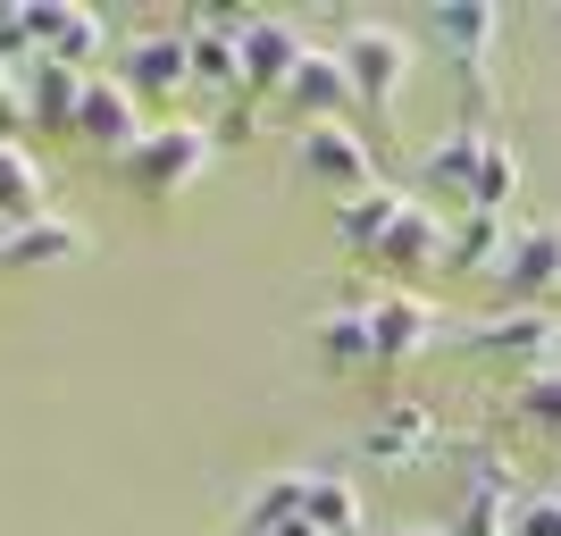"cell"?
Masks as SVG:
<instances>
[{"label":"cell","mask_w":561,"mask_h":536,"mask_svg":"<svg viewBox=\"0 0 561 536\" xmlns=\"http://www.w3.org/2000/svg\"><path fill=\"white\" fill-rule=\"evenodd\" d=\"M210 160H218V135L202 117H160V126H142V142L117 168H126V185H135L142 202H168V193H185Z\"/></svg>","instance_id":"cell-1"},{"label":"cell","mask_w":561,"mask_h":536,"mask_svg":"<svg viewBox=\"0 0 561 536\" xmlns=\"http://www.w3.org/2000/svg\"><path fill=\"white\" fill-rule=\"evenodd\" d=\"M335 50H344L352 101H360L369 117H394L402 84H411V34H402V25H352Z\"/></svg>","instance_id":"cell-2"},{"label":"cell","mask_w":561,"mask_h":536,"mask_svg":"<svg viewBox=\"0 0 561 536\" xmlns=\"http://www.w3.org/2000/svg\"><path fill=\"white\" fill-rule=\"evenodd\" d=\"M294 168H302L310 185H328L335 202H352V193L377 185V151L369 135L352 126V117H328V126H294Z\"/></svg>","instance_id":"cell-3"},{"label":"cell","mask_w":561,"mask_h":536,"mask_svg":"<svg viewBox=\"0 0 561 536\" xmlns=\"http://www.w3.org/2000/svg\"><path fill=\"white\" fill-rule=\"evenodd\" d=\"M494 277H503V310H545L561 294V227L553 218H519Z\"/></svg>","instance_id":"cell-4"},{"label":"cell","mask_w":561,"mask_h":536,"mask_svg":"<svg viewBox=\"0 0 561 536\" xmlns=\"http://www.w3.org/2000/svg\"><path fill=\"white\" fill-rule=\"evenodd\" d=\"M461 344L478 361H503V369H553V344H561V319L553 310H494V319L461 327Z\"/></svg>","instance_id":"cell-5"},{"label":"cell","mask_w":561,"mask_h":536,"mask_svg":"<svg viewBox=\"0 0 561 536\" xmlns=\"http://www.w3.org/2000/svg\"><path fill=\"white\" fill-rule=\"evenodd\" d=\"M436 335H445V319H436V303H427L420 285H386V294L369 303V352H377V369L420 361Z\"/></svg>","instance_id":"cell-6"},{"label":"cell","mask_w":561,"mask_h":536,"mask_svg":"<svg viewBox=\"0 0 561 536\" xmlns=\"http://www.w3.org/2000/svg\"><path fill=\"white\" fill-rule=\"evenodd\" d=\"M117 84L135 101H168L193 84V50H185V18L176 25H142L135 43H126V59H117Z\"/></svg>","instance_id":"cell-7"},{"label":"cell","mask_w":561,"mask_h":536,"mask_svg":"<svg viewBox=\"0 0 561 536\" xmlns=\"http://www.w3.org/2000/svg\"><path fill=\"white\" fill-rule=\"evenodd\" d=\"M25 25H34V59H59V68H76V76H101V43H110L101 9H76V0H34V9H25Z\"/></svg>","instance_id":"cell-8"},{"label":"cell","mask_w":561,"mask_h":536,"mask_svg":"<svg viewBox=\"0 0 561 536\" xmlns=\"http://www.w3.org/2000/svg\"><path fill=\"white\" fill-rule=\"evenodd\" d=\"M285 110L302 117V126H328V117H352V110H360V101H352V76H344V50L302 43L294 76H285Z\"/></svg>","instance_id":"cell-9"},{"label":"cell","mask_w":561,"mask_h":536,"mask_svg":"<svg viewBox=\"0 0 561 536\" xmlns=\"http://www.w3.org/2000/svg\"><path fill=\"white\" fill-rule=\"evenodd\" d=\"M76 142H93L110 160H126L142 142V101L117 84V76H84V101H76Z\"/></svg>","instance_id":"cell-10"},{"label":"cell","mask_w":561,"mask_h":536,"mask_svg":"<svg viewBox=\"0 0 561 536\" xmlns=\"http://www.w3.org/2000/svg\"><path fill=\"white\" fill-rule=\"evenodd\" d=\"M494 34H503V9H486V0H453V9H436V43L461 59L469 76V126H478V101H486V50Z\"/></svg>","instance_id":"cell-11"},{"label":"cell","mask_w":561,"mask_h":536,"mask_svg":"<svg viewBox=\"0 0 561 536\" xmlns=\"http://www.w3.org/2000/svg\"><path fill=\"white\" fill-rule=\"evenodd\" d=\"M478 151H486V126H445V135L420 151V185L436 193V202H453V218L469 210V193H478Z\"/></svg>","instance_id":"cell-12"},{"label":"cell","mask_w":561,"mask_h":536,"mask_svg":"<svg viewBox=\"0 0 561 536\" xmlns=\"http://www.w3.org/2000/svg\"><path fill=\"white\" fill-rule=\"evenodd\" d=\"M294 59H302V25L294 18H243V93L252 101L285 93Z\"/></svg>","instance_id":"cell-13"},{"label":"cell","mask_w":561,"mask_h":536,"mask_svg":"<svg viewBox=\"0 0 561 536\" xmlns=\"http://www.w3.org/2000/svg\"><path fill=\"white\" fill-rule=\"evenodd\" d=\"M377 269H386V277H420V269H436V260H445V210H420V202H411V210L394 218V227H386V243H377Z\"/></svg>","instance_id":"cell-14"},{"label":"cell","mask_w":561,"mask_h":536,"mask_svg":"<svg viewBox=\"0 0 561 536\" xmlns=\"http://www.w3.org/2000/svg\"><path fill=\"white\" fill-rule=\"evenodd\" d=\"M59 260H84V227L59 210L9 227V252H0V277H25V269H59Z\"/></svg>","instance_id":"cell-15"},{"label":"cell","mask_w":561,"mask_h":536,"mask_svg":"<svg viewBox=\"0 0 561 536\" xmlns=\"http://www.w3.org/2000/svg\"><path fill=\"white\" fill-rule=\"evenodd\" d=\"M76 101H84V76L76 68H59V59H34V68H25V117H34V135L76 142Z\"/></svg>","instance_id":"cell-16"},{"label":"cell","mask_w":561,"mask_h":536,"mask_svg":"<svg viewBox=\"0 0 561 536\" xmlns=\"http://www.w3.org/2000/svg\"><path fill=\"white\" fill-rule=\"evenodd\" d=\"M302 520L319 536H360L369 528V503H360V487L335 478V469H302Z\"/></svg>","instance_id":"cell-17"},{"label":"cell","mask_w":561,"mask_h":536,"mask_svg":"<svg viewBox=\"0 0 561 536\" xmlns=\"http://www.w3.org/2000/svg\"><path fill=\"white\" fill-rule=\"evenodd\" d=\"M503 252H512V227L503 218H486V210H461L445 227V260L461 269V277H494L503 269Z\"/></svg>","instance_id":"cell-18"},{"label":"cell","mask_w":561,"mask_h":536,"mask_svg":"<svg viewBox=\"0 0 561 536\" xmlns=\"http://www.w3.org/2000/svg\"><path fill=\"white\" fill-rule=\"evenodd\" d=\"M43 210H50V176H43V160H34L25 142L0 135V218H9V227H25V218H43Z\"/></svg>","instance_id":"cell-19"},{"label":"cell","mask_w":561,"mask_h":536,"mask_svg":"<svg viewBox=\"0 0 561 536\" xmlns=\"http://www.w3.org/2000/svg\"><path fill=\"white\" fill-rule=\"evenodd\" d=\"M402 210H411V193H394L386 176H377L369 193H352V202H335V235H344L352 252H377V243H386V227H394Z\"/></svg>","instance_id":"cell-20"},{"label":"cell","mask_w":561,"mask_h":536,"mask_svg":"<svg viewBox=\"0 0 561 536\" xmlns=\"http://www.w3.org/2000/svg\"><path fill=\"white\" fill-rule=\"evenodd\" d=\"M411 453H436V411L427 402H394L369 427V461H411Z\"/></svg>","instance_id":"cell-21"},{"label":"cell","mask_w":561,"mask_h":536,"mask_svg":"<svg viewBox=\"0 0 561 536\" xmlns=\"http://www.w3.org/2000/svg\"><path fill=\"white\" fill-rule=\"evenodd\" d=\"M319 361H328V369H377V352H369V303H335L328 319H319Z\"/></svg>","instance_id":"cell-22"},{"label":"cell","mask_w":561,"mask_h":536,"mask_svg":"<svg viewBox=\"0 0 561 536\" xmlns=\"http://www.w3.org/2000/svg\"><path fill=\"white\" fill-rule=\"evenodd\" d=\"M512 193H519V151L486 126V151H478V193H469V210L503 218V210H512Z\"/></svg>","instance_id":"cell-23"},{"label":"cell","mask_w":561,"mask_h":536,"mask_svg":"<svg viewBox=\"0 0 561 536\" xmlns=\"http://www.w3.org/2000/svg\"><path fill=\"white\" fill-rule=\"evenodd\" d=\"M512 402H519V420L537 427V436H561V361L553 369H528L512 386Z\"/></svg>","instance_id":"cell-24"},{"label":"cell","mask_w":561,"mask_h":536,"mask_svg":"<svg viewBox=\"0 0 561 536\" xmlns=\"http://www.w3.org/2000/svg\"><path fill=\"white\" fill-rule=\"evenodd\" d=\"M503 536H561V503H553V494H519V503H512V528H503Z\"/></svg>","instance_id":"cell-25"},{"label":"cell","mask_w":561,"mask_h":536,"mask_svg":"<svg viewBox=\"0 0 561 536\" xmlns=\"http://www.w3.org/2000/svg\"><path fill=\"white\" fill-rule=\"evenodd\" d=\"M18 126H25V68H0V135L18 142Z\"/></svg>","instance_id":"cell-26"},{"label":"cell","mask_w":561,"mask_h":536,"mask_svg":"<svg viewBox=\"0 0 561 536\" xmlns=\"http://www.w3.org/2000/svg\"><path fill=\"white\" fill-rule=\"evenodd\" d=\"M252 117H260V101H252V93H234V101H227V117H218L210 135H218V142H243V135H252Z\"/></svg>","instance_id":"cell-27"},{"label":"cell","mask_w":561,"mask_h":536,"mask_svg":"<svg viewBox=\"0 0 561 536\" xmlns=\"http://www.w3.org/2000/svg\"><path fill=\"white\" fill-rule=\"evenodd\" d=\"M0 252H9V218H0Z\"/></svg>","instance_id":"cell-28"}]
</instances>
